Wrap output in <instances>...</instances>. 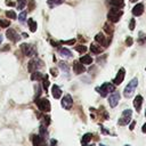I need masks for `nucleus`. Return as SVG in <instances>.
<instances>
[{
    "label": "nucleus",
    "instance_id": "nucleus-1",
    "mask_svg": "<svg viewBox=\"0 0 146 146\" xmlns=\"http://www.w3.org/2000/svg\"><path fill=\"white\" fill-rule=\"evenodd\" d=\"M114 90H115L114 83H110V82H105L100 87H97L96 88V91L99 92L102 97H106L110 92H114Z\"/></svg>",
    "mask_w": 146,
    "mask_h": 146
},
{
    "label": "nucleus",
    "instance_id": "nucleus-2",
    "mask_svg": "<svg viewBox=\"0 0 146 146\" xmlns=\"http://www.w3.org/2000/svg\"><path fill=\"white\" fill-rule=\"evenodd\" d=\"M123 11L120 9V8H115V7H112L110 10H108V14H107V19L111 22V23H116L120 21L121 16H122Z\"/></svg>",
    "mask_w": 146,
    "mask_h": 146
},
{
    "label": "nucleus",
    "instance_id": "nucleus-3",
    "mask_svg": "<svg viewBox=\"0 0 146 146\" xmlns=\"http://www.w3.org/2000/svg\"><path fill=\"white\" fill-rule=\"evenodd\" d=\"M137 86H138V79H137V78H133V79L127 84V87H125L124 90H123V95H124V97L130 98V97L132 96V94L135 92Z\"/></svg>",
    "mask_w": 146,
    "mask_h": 146
},
{
    "label": "nucleus",
    "instance_id": "nucleus-4",
    "mask_svg": "<svg viewBox=\"0 0 146 146\" xmlns=\"http://www.w3.org/2000/svg\"><path fill=\"white\" fill-rule=\"evenodd\" d=\"M21 50L25 56H29V57H33V56L36 55L35 47L32 46V44H29V43H22L21 44Z\"/></svg>",
    "mask_w": 146,
    "mask_h": 146
},
{
    "label": "nucleus",
    "instance_id": "nucleus-5",
    "mask_svg": "<svg viewBox=\"0 0 146 146\" xmlns=\"http://www.w3.org/2000/svg\"><path fill=\"white\" fill-rule=\"evenodd\" d=\"M35 104L38 105V108L42 112L50 111V102L47 98H38V99H35Z\"/></svg>",
    "mask_w": 146,
    "mask_h": 146
},
{
    "label": "nucleus",
    "instance_id": "nucleus-6",
    "mask_svg": "<svg viewBox=\"0 0 146 146\" xmlns=\"http://www.w3.org/2000/svg\"><path fill=\"white\" fill-rule=\"evenodd\" d=\"M131 115H132V111L131 110H124L122 112V116L119 119L117 123L119 125H127L128 123H130L131 120Z\"/></svg>",
    "mask_w": 146,
    "mask_h": 146
},
{
    "label": "nucleus",
    "instance_id": "nucleus-7",
    "mask_svg": "<svg viewBox=\"0 0 146 146\" xmlns=\"http://www.w3.org/2000/svg\"><path fill=\"white\" fill-rule=\"evenodd\" d=\"M43 65V63L41 62V60H39V59H31L30 62H29V66H27V68H29V72H31V73H33V72H35V70H38L40 66H42Z\"/></svg>",
    "mask_w": 146,
    "mask_h": 146
},
{
    "label": "nucleus",
    "instance_id": "nucleus-8",
    "mask_svg": "<svg viewBox=\"0 0 146 146\" xmlns=\"http://www.w3.org/2000/svg\"><path fill=\"white\" fill-rule=\"evenodd\" d=\"M6 36H7L10 41H14V42H17V41L21 40V35H19L15 30H13V29L7 30V32H6Z\"/></svg>",
    "mask_w": 146,
    "mask_h": 146
},
{
    "label": "nucleus",
    "instance_id": "nucleus-9",
    "mask_svg": "<svg viewBox=\"0 0 146 146\" xmlns=\"http://www.w3.org/2000/svg\"><path fill=\"white\" fill-rule=\"evenodd\" d=\"M32 144H33V146H48L46 143V139L42 138L40 135L32 136Z\"/></svg>",
    "mask_w": 146,
    "mask_h": 146
},
{
    "label": "nucleus",
    "instance_id": "nucleus-10",
    "mask_svg": "<svg viewBox=\"0 0 146 146\" xmlns=\"http://www.w3.org/2000/svg\"><path fill=\"white\" fill-rule=\"evenodd\" d=\"M95 41H96L98 44L103 46V47H107V46L110 44V40H107L103 33L96 34V35H95Z\"/></svg>",
    "mask_w": 146,
    "mask_h": 146
},
{
    "label": "nucleus",
    "instance_id": "nucleus-11",
    "mask_svg": "<svg viewBox=\"0 0 146 146\" xmlns=\"http://www.w3.org/2000/svg\"><path fill=\"white\" fill-rule=\"evenodd\" d=\"M124 75H125V70H124V68H120V70H119V72L116 73V75H115L114 80H113V83H114L115 86L121 84V82H122V81H123V79H124Z\"/></svg>",
    "mask_w": 146,
    "mask_h": 146
},
{
    "label": "nucleus",
    "instance_id": "nucleus-12",
    "mask_svg": "<svg viewBox=\"0 0 146 146\" xmlns=\"http://www.w3.org/2000/svg\"><path fill=\"white\" fill-rule=\"evenodd\" d=\"M119 100H120V94L119 92H112L111 96L108 97V103L111 105V107H115L117 104H119Z\"/></svg>",
    "mask_w": 146,
    "mask_h": 146
},
{
    "label": "nucleus",
    "instance_id": "nucleus-13",
    "mask_svg": "<svg viewBox=\"0 0 146 146\" xmlns=\"http://www.w3.org/2000/svg\"><path fill=\"white\" fill-rule=\"evenodd\" d=\"M72 105H73V99H72V97H71L70 95H65V96L63 97V99H62V106H63V108L70 110V108L72 107Z\"/></svg>",
    "mask_w": 146,
    "mask_h": 146
},
{
    "label": "nucleus",
    "instance_id": "nucleus-14",
    "mask_svg": "<svg viewBox=\"0 0 146 146\" xmlns=\"http://www.w3.org/2000/svg\"><path fill=\"white\" fill-rule=\"evenodd\" d=\"M83 65L84 64H82L81 62H74L73 63V72L75 74H81V73L86 72V67Z\"/></svg>",
    "mask_w": 146,
    "mask_h": 146
},
{
    "label": "nucleus",
    "instance_id": "nucleus-15",
    "mask_svg": "<svg viewBox=\"0 0 146 146\" xmlns=\"http://www.w3.org/2000/svg\"><path fill=\"white\" fill-rule=\"evenodd\" d=\"M57 49H58V52L62 57H64V58H72L73 57V54L71 52L70 49H67L65 47H58Z\"/></svg>",
    "mask_w": 146,
    "mask_h": 146
},
{
    "label": "nucleus",
    "instance_id": "nucleus-16",
    "mask_svg": "<svg viewBox=\"0 0 146 146\" xmlns=\"http://www.w3.org/2000/svg\"><path fill=\"white\" fill-rule=\"evenodd\" d=\"M143 100H144V99H143V97H141L140 95H137V96L135 97V99H133V106H135V110H136L137 112H140Z\"/></svg>",
    "mask_w": 146,
    "mask_h": 146
},
{
    "label": "nucleus",
    "instance_id": "nucleus-17",
    "mask_svg": "<svg viewBox=\"0 0 146 146\" xmlns=\"http://www.w3.org/2000/svg\"><path fill=\"white\" fill-rule=\"evenodd\" d=\"M144 13V5L143 3H137L132 8V15L133 16H140Z\"/></svg>",
    "mask_w": 146,
    "mask_h": 146
},
{
    "label": "nucleus",
    "instance_id": "nucleus-18",
    "mask_svg": "<svg viewBox=\"0 0 146 146\" xmlns=\"http://www.w3.org/2000/svg\"><path fill=\"white\" fill-rule=\"evenodd\" d=\"M51 94H52V97L55 99H59L60 96H62V90H60V88L57 84H54L51 87Z\"/></svg>",
    "mask_w": 146,
    "mask_h": 146
},
{
    "label": "nucleus",
    "instance_id": "nucleus-19",
    "mask_svg": "<svg viewBox=\"0 0 146 146\" xmlns=\"http://www.w3.org/2000/svg\"><path fill=\"white\" fill-rule=\"evenodd\" d=\"M107 3L115 8H123L124 7V0H107Z\"/></svg>",
    "mask_w": 146,
    "mask_h": 146
},
{
    "label": "nucleus",
    "instance_id": "nucleus-20",
    "mask_svg": "<svg viewBox=\"0 0 146 146\" xmlns=\"http://www.w3.org/2000/svg\"><path fill=\"white\" fill-rule=\"evenodd\" d=\"M90 50H91V52L92 54H96V55H98V54H102V48H100V46H98V44H96V43H91L90 44Z\"/></svg>",
    "mask_w": 146,
    "mask_h": 146
},
{
    "label": "nucleus",
    "instance_id": "nucleus-21",
    "mask_svg": "<svg viewBox=\"0 0 146 146\" xmlns=\"http://www.w3.org/2000/svg\"><path fill=\"white\" fill-rule=\"evenodd\" d=\"M104 31H105L108 35H112V34H113L114 27H113V25H112L111 22H110V23H105V25H104Z\"/></svg>",
    "mask_w": 146,
    "mask_h": 146
},
{
    "label": "nucleus",
    "instance_id": "nucleus-22",
    "mask_svg": "<svg viewBox=\"0 0 146 146\" xmlns=\"http://www.w3.org/2000/svg\"><path fill=\"white\" fill-rule=\"evenodd\" d=\"M65 0H48L47 1V5L50 7V8H54V7H57L59 5H62Z\"/></svg>",
    "mask_w": 146,
    "mask_h": 146
},
{
    "label": "nucleus",
    "instance_id": "nucleus-23",
    "mask_svg": "<svg viewBox=\"0 0 146 146\" xmlns=\"http://www.w3.org/2000/svg\"><path fill=\"white\" fill-rule=\"evenodd\" d=\"M80 62H81L82 64L89 65V64L92 63V58H91V56H89V55H84V56H82V57L80 58Z\"/></svg>",
    "mask_w": 146,
    "mask_h": 146
},
{
    "label": "nucleus",
    "instance_id": "nucleus-24",
    "mask_svg": "<svg viewBox=\"0 0 146 146\" xmlns=\"http://www.w3.org/2000/svg\"><path fill=\"white\" fill-rule=\"evenodd\" d=\"M59 67H60V70L66 74V76H70V68H68V66H67L66 63L59 62Z\"/></svg>",
    "mask_w": 146,
    "mask_h": 146
},
{
    "label": "nucleus",
    "instance_id": "nucleus-25",
    "mask_svg": "<svg viewBox=\"0 0 146 146\" xmlns=\"http://www.w3.org/2000/svg\"><path fill=\"white\" fill-rule=\"evenodd\" d=\"M43 76H44V75H43L42 73H40V72H36V71H35V72H33V73L31 74V80H33V81H35V80H36V81H39V80H42V79H43Z\"/></svg>",
    "mask_w": 146,
    "mask_h": 146
},
{
    "label": "nucleus",
    "instance_id": "nucleus-26",
    "mask_svg": "<svg viewBox=\"0 0 146 146\" xmlns=\"http://www.w3.org/2000/svg\"><path fill=\"white\" fill-rule=\"evenodd\" d=\"M91 138H92V135H91L90 132L83 135V137H82V139H81V144H82V145L89 144V141H91Z\"/></svg>",
    "mask_w": 146,
    "mask_h": 146
},
{
    "label": "nucleus",
    "instance_id": "nucleus-27",
    "mask_svg": "<svg viewBox=\"0 0 146 146\" xmlns=\"http://www.w3.org/2000/svg\"><path fill=\"white\" fill-rule=\"evenodd\" d=\"M27 24H29V29H30L31 32H35L36 31V23L32 18H29L27 19Z\"/></svg>",
    "mask_w": 146,
    "mask_h": 146
},
{
    "label": "nucleus",
    "instance_id": "nucleus-28",
    "mask_svg": "<svg viewBox=\"0 0 146 146\" xmlns=\"http://www.w3.org/2000/svg\"><path fill=\"white\" fill-rule=\"evenodd\" d=\"M48 87H49V79H48V75L46 74L43 76V79H42V88L46 91V94L48 92Z\"/></svg>",
    "mask_w": 146,
    "mask_h": 146
},
{
    "label": "nucleus",
    "instance_id": "nucleus-29",
    "mask_svg": "<svg viewBox=\"0 0 146 146\" xmlns=\"http://www.w3.org/2000/svg\"><path fill=\"white\" fill-rule=\"evenodd\" d=\"M26 1H27V0H17V1H16L17 9H19V10L24 9V7L26 6Z\"/></svg>",
    "mask_w": 146,
    "mask_h": 146
},
{
    "label": "nucleus",
    "instance_id": "nucleus-30",
    "mask_svg": "<svg viewBox=\"0 0 146 146\" xmlns=\"http://www.w3.org/2000/svg\"><path fill=\"white\" fill-rule=\"evenodd\" d=\"M39 131H40V133H39V135H40L42 138H44V139H46V138L48 137V132H47V129L44 128V125H41V127H40V129H39Z\"/></svg>",
    "mask_w": 146,
    "mask_h": 146
},
{
    "label": "nucleus",
    "instance_id": "nucleus-31",
    "mask_svg": "<svg viewBox=\"0 0 146 146\" xmlns=\"http://www.w3.org/2000/svg\"><path fill=\"white\" fill-rule=\"evenodd\" d=\"M35 8V0H29L27 1V10L32 11Z\"/></svg>",
    "mask_w": 146,
    "mask_h": 146
},
{
    "label": "nucleus",
    "instance_id": "nucleus-32",
    "mask_svg": "<svg viewBox=\"0 0 146 146\" xmlns=\"http://www.w3.org/2000/svg\"><path fill=\"white\" fill-rule=\"evenodd\" d=\"M6 16H7L8 18H10V19H16V18H17L15 11H13V10H7V11H6Z\"/></svg>",
    "mask_w": 146,
    "mask_h": 146
},
{
    "label": "nucleus",
    "instance_id": "nucleus-33",
    "mask_svg": "<svg viewBox=\"0 0 146 146\" xmlns=\"http://www.w3.org/2000/svg\"><path fill=\"white\" fill-rule=\"evenodd\" d=\"M10 25V22L7 19H0V27H8Z\"/></svg>",
    "mask_w": 146,
    "mask_h": 146
},
{
    "label": "nucleus",
    "instance_id": "nucleus-34",
    "mask_svg": "<svg viewBox=\"0 0 146 146\" xmlns=\"http://www.w3.org/2000/svg\"><path fill=\"white\" fill-rule=\"evenodd\" d=\"M25 19H26V11H22L19 15H18V21L19 22H25Z\"/></svg>",
    "mask_w": 146,
    "mask_h": 146
},
{
    "label": "nucleus",
    "instance_id": "nucleus-35",
    "mask_svg": "<svg viewBox=\"0 0 146 146\" xmlns=\"http://www.w3.org/2000/svg\"><path fill=\"white\" fill-rule=\"evenodd\" d=\"M75 50H76L78 52H81V54H82V52H86V51H87V47H86V46H76V47H75Z\"/></svg>",
    "mask_w": 146,
    "mask_h": 146
},
{
    "label": "nucleus",
    "instance_id": "nucleus-36",
    "mask_svg": "<svg viewBox=\"0 0 146 146\" xmlns=\"http://www.w3.org/2000/svg\"><path fill=\"white\" fill-rule=\"evenodd\" d=\"M135 26H136V21L133 18H131L130 19V24H129V29L132 31V30H135Z\"/></svg>",
    "mask_w": 146,
    "mask_h": 146
},
{
    "label": "nucleus",
    "instance_id": "nucleus-37",
    "mask_svg": "<svg viewBox=\"0 0 146 146\" xmlns=\"http://www.w3.org/2000/svg\"><path fill=\"white\" fill-rule=\"evenodd\" d=\"M75 39H71V40H66V41H60L62 44H74Z\"/></svg>",
    "mask_w": 146,
    "mask_h": 146
},
{
    "label": "nucleus",
    "instance_id": "nucleus-38",
    "mask_svg": "<svg viewBox=\"0 0 146 146\" xmlns=\"http://www.w3.org/2000/svg\"><path fill=\"white\" fill-rule=\"evenodd\" d=\"M132 41H133V40H132V38H131V36H128V38L125 39V46L130 47V46L132 44Z\"/></svg>",
    "mask_w": 146,
    "mask_h": 146
},
{
    "label": "nucleus",
    "instance_id": "nucleus-39",
    "mask_svg": "<svg viewBox=\"0 0 146 146\" xmlns=\"http://www.w3.org/2000/svg\"><path fill=\"white\" fill-rule=\"evenodd\" d=\"M50 73L52 76H57L58 75V70L57 68H50Z\"/></svg>",
    "mask_w": 146,
    "mask_h": 146
},
{
    "label": "nucleus",
    "instance_id": "nucleus-40",
    "mask_svg": "<svg viewBox=\"0 0 146 146\" xmlns=\"http://www.w3.org/2000/svg\"><path fill=\"white\" fill-rule=\"evenodd\" d=\"M6 5H7V6H10V7L15 6V5H14V2H13L11 0H6Z\"/></svg>",
    "mask_w": 146,
    "mask_h": 146
},
{
    "label": "nucleus",
    "instance_id": "nucleus-41",
    "mask_svg": "<svg viewBox=\"0 0 146 146\" xmlns=\"http://www.w3.org/2000/svg\"><path fill=\"white\" fill-rule=\"evenodd\" d=\"M135 125H136V121H132L131 124H130V127H129V129H130V130H133V129H135Z\"/></svg>",
    "mask_w": 146,
    "mask_h": 146
},
{
    "label": "nucleus",
    "instance_id": "nucleus-42",
    "mask_svg": "<svg viewBox=\"0 0 146 146\" xmlns=\"http://www.w3.org/2000/svg\"><path fill=\"white\" fill-rule=\"evenodd\" d=\"M102 131H103V133H105V135L110 133V132H108V130H107V129H105V128H103V127H102Z\"/></svg>",
    "mask_w": 146,
    "mask_h": 146
},
{
    "label": "nucleus",
    "instance_id": "nucleus-43",
    "mask_svg": "<svg viewBox=\"0 0 146 146\" xmlns=\"http://www.w3.org/2000/svg\"><path fill=\"white\" fill-rule=\"evenodd\" d=\"M141 130H143V132H145V133H146V123H144V125H143Z\"/></svg>",
    "mask_w": 146,
    "mask_h": 146
},
{
    "label": "nucleus",
    "instance_id": "nucleus-44",
    "mask_svg": "<svg viewBox=\"0 0 146 146\" xmlns=\"http://www.w3.org/2000/svg\"><path fill=\"white\" fill-rule=\"evenodd\" d=\"M54 145H56V140L55 139H51V146H54Z\"/></svg>",
    "mask_w": 146,
    "mask_h": 146
},
{
    "label": "nucleus",
    "instance_id": "nucleus-45",
    "mask_svg": "<svg viewBox=\"0 0 146 146\" xmlns=\"http://www.w3.org/2000/svg\"><path fill=\"white\" fill-rule=\"evenodd\" d=\"M1 42H2V35L0 34V44H1Z\"/></svg>",
    "mask_w": 146,
    "mask_h": 146
},
{
    "label": "nucleus",
    "instance_id": "nucleus-46",
    "mask_svg": "<svg viewBox=\"0 0 146 146\" xmlns=\"http://www.w3.org/2000/svg\"><path fill=\"white\" fill-rule=\"evenodd\" d=\"M82 146H95V145H88V144H86V145H82Z\"/></svg>",
    "mask_w": 146,
    "mask_h": 146
},
{
    "label": "nucleus",
    "instance_id": "nucleus-47",
    "mask_svg": "<svg viewBox=\"0 0 146 146\" xmlns=\"http://www.w3.org/2000/svg\"><path fill=\"white\" fill-rule=\"evenodd\" d=\"M137 0H130V2H136Z\"/></svg>",
    "mask_w": 146,
    "mask_h": 146
},
{
    "label": "nucleus",
    "instance_id": "nucleus-48",
    "mask_svg": "<svg viewBox=\"0 0 146 146\" xmlns=\"http://www.w3.org/2000/svg\"><path fill=\"white\" fill-rule=\"evenodd\" d=\"M99 146H106V145H103V144H100V145H99Z\"/></svg>",
    "mask_w": 146,
    "mask_h": 146
},
{
    "label": "nucleus",
    "instance_id": "nucleus-49",
    "mask_svg": "<svg viewBox=\"0 0 146 146\" xmlns=\"http://www.w3.org/2000/svg\"><path fill=\"white\" fill-rule=\"evenodd\" d=\"M145 116H146V111H145Z\"/></svg>",
    "mask_w": 146,
    "mask_h": 146
},
{
    "label": "nucleus",
    "instance_id": "nucleus-50",
    "mask_svg": "<svg viewBox=\"0 0 146 146\" xmlns=\"http://www.w3.org/2000/svg\"><path fill=\"white\" fill-rule=\"evenodd\" d=\"M124 146H129V145H124Z\"/></svg>",
    "mask_w": 146,
    "mask_h": 146
}]
</instances>
